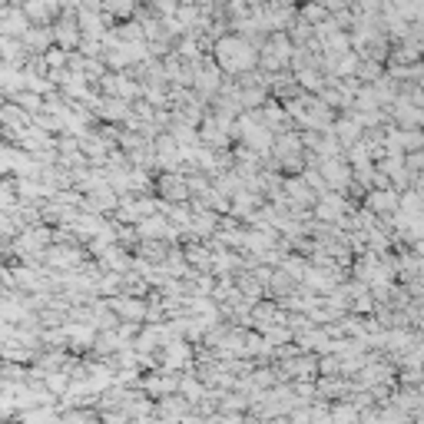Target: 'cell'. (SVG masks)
<instances>
[{
    "label": "cell",
    "instance_id": "cell-1",
    "mask_svg": "<svg viewBox=\"0 0 424 424\" xmlns=\"http://www.w3.org/2000/svg\"><path fill=\"white\" fill-rule=\"evenodd\" d=\"M255 47L246 37H219L216 40V63L226 73H246L255 66Z\"/></svg>",
    "mask_w": 424,
    "mask_h": 424
},
{
    "label": "cell",
    "instance_id": "cell-2",
    "mask_svg": "<svg viewBox=\"0 0 424 424\" xmlns=\"http://www.w3.org/2000/svg\"><path fill=\"white\" fill-rule=\"evenodd\" d=\"M292 50L295 47L285 33H272L269 44L262 47V66H265V70H282V66L292 63Z\"/></svg>",
    "mask_w": 424,
    "mask_h": 424
},
{
    "label": "cell",
    "instance_id": "cell-3",
    "mask_svg": "<svg viewBox=\"0 0 424 424\" xmlns=\"http://www.w3.org/2000/svg\"><path fill=\"white\" fill-rule=\"evenodd\" d=\"M272 150H275V159H279L282 169H292V173L302 169V140H298V136L282 133L279 140H272Z\"/></svg>",
    "mask_w": 424,
    "mask_h": 424
},
{
    "label": "cell",
    "instance_id": "cell-4",
    "mask_svg": "<svg viewBox=\"0 0 424 424\" xmlns=\"http://www.w3.org/2000/svg\"><path fill=\"white\" fill-rule=\"evenodd\" d=\"M318 176L325 179V186H332V189H345V186L351 183V169L345 159H338V156H318Z\"/></svg>",
    "mask_w": 424,
    "mask_h": 424
},
{
    "label": "cell",
    "instance_id": "cell-5",
    "mask_svg": "<svg viewBox=\"0 0 424 424\" xmlns=\"http://www.w3.org/2000/svg\"><path fill=\"white\" fill-rule=\"evenodd\" d=\"M315 216L322 219V222H341V219L349 216V202H345V196L341 193H322V199L315 202Z\"/></svg>",
    "mask_w": 424,
    "mask_h": 424
},
{
    "label": "cell",
    "instance_id": "cell-6",
    "mask_svg": "<svg viewBox=\"0 0 424 424\" xmlns=\"http://www.w3.org/2000/svg\"><path fill=\"white\" fill-rule=\"evenodd\" d=\"M159 196L169 199V202H183L189 196V183H186V176H179L176 169H166L159 176Z\"/></svg>",
    "mask_w": 424,
    "mask_h": 424
},
{
    "label": "cell",
    "instance_id": "cell-7",
    "mask_svg": "<svg viewBox=\"0 0 424 424\" xmlns=\"http://www.w3.org/2000/svg\"><path fill=\"white\" fill-rule=\"evenodd\" d=\"M103 90H107L109 97L133 99L140 93V83H133V80H126V76H120V73H103Z\"/></svg>",
    "mask_w": 424,
    "mask_h": 424
},
{
    "label": "cell",
    "instance_id": "cell-8",
    "mask_svg": "<svg viewBox=\"0 0 424 424\" xmlns=\"http://www.w3.org/2000/svg\"><path fill=\"white\" fill-rule=\"evenodd\" d=\"M189 358H193V351H189V345L186 341H179V338H169L166 341V351H163V365L166 368H186L189 365Z\"/></svg>",
    "mask_w": 424,
    "mask_h": 424
},
{
    "label": "cell",
    "instance_id": "cell-9",
    "mask_svg": "<svg viewBox=\"0 0 424 424\" xmlns=\"http://www.w3.org/2000/svg\"><path fill=\"white\" fill-rule=\"evenodd\" d=\"M398 193L401 189H388V186H378L368 193V209L371 212H394L398 209Z\"/></svg>",
    "mask_w": 424,
    "mask_h": 424
},
{
    "label": "cell",
    "instance_id": "cell-10",
    "mask_svg": "<svg viewBox=\"0 0 424 424\" xmlns=\"http://www.w3.org/2000/svg\"><path fill=\"white\" fill-rule=\"evenodd\" d=\"M23 50H33V54H44L47 47L54 44V30H47V27H27V33L20 37Z\"/></svg>",
    "mask_w": 424,
    "mask_h": 424
},
{
    "label": "cell",
    "instance_id": "cell-11",
    "mask_svg": "<svg viewBox=\"0 0 424 424\" xmlns=\"http://www.w3.org/2000/svg\"><path fill=\"white\" fill-rule=\"evenodd\" d=\"M116 315L130 318V322H143V318H150V308L140 302V298H116V302L109 305Z\"/></svg>",
    "mask_w": 424,
    "mask_h": 424
},
{
    "label": "cell",
    "instance_id": "cell-12",
    "mask_svg": "<svg viewBox=\"0 0 424 424\" xmlns=\"http://www.w3.org/2000/svg\"><path fill=\"white\" fill-rule=\"evenodd\" d=\"M54 40L63 47V50H70V47L80 44V27H76L73 17H66L60 27H54Z\"/></svg>",
    "mask_w": 424,
    "mask_h": 424
},
{
    "label": "cell",
    "instance_id": "cell-13",
    "mask_svg": "<svg viewBox=\"0 0 424 424\" xmlns=\"http://www.w3.org/2000/svg\"><path fill=\"white\" fill-rule=\"evenodd\" d=\"M226 133H229V126L222 120H206V126H202V140L209 143V146H226Z\"/></svg>",
    "mask_w": 424,
    "mask_h": 424
},
{
    "label": "cell",
    "instance_id": "cell-14",
    "mask_svg": "<svg viewBox=\"0 0 424 424\" xmlns=\"http://www.w3.org/2000/svg\"><path fill=\"white\" fill-rule=\"evenodd\" d=\"M66 338L73 341V349H87L90 341L97 338V332L90 328V322H83V325H66Z\"/></svg>",
    "mask_w": 424,
    "mask_h": 424
},
{
    "label": "cell",
    "instance_id": "cell-15",
    "mask_svg": "<svg viewBox=\"0 0 424 424\" xmlns=\"http://www.w3.org/2000/svg\"><path fill=\"white\" fill-rule=\"evenodd\" d=\"M318 361L315 358H289L285 361V371L292 375V378H305V375H315Z\"/></svg>",
    "mask_w": 424,
    "mask_h": 424
},
{
    "label": "cell",
    "instance_id": "cell-16",
    "mask_svg": "<svg viewBox=\"0 0 424 424\" xmlns=\"http://www.w3.org/2000/svg\"><path fill=\"white\" fill-rule=\"evenodd\" d=\"M285 193H289V199H295V202H312V199H315V193L308 189L305 179H289V183H285Z\"/></svg>",
    "mask_w": 424,
    "mask_h": 424
},
{
    "label": "cell",
    "instance_id": "cell-17",
    "mask_svg": "<svg viewBox=\"0 0 424 424\" xmlns=\"http://www.w3.org/2000/svg\"><path fill=\"white\" fill-rule=\"evenodd\" d=\"M298 83L308 93H322V73H315L312 66H298Z\"/></svg>",
    "mask_w": 424,
    "mask_h": 424
},
{
    "label": "cell",
    "instance_id": "cell-18",
    "mask_svg": "<svg viewBox=\"0 0 424 424\" xmlns=\"http://www.w3.org/2000/svg\"><path fill=\"white\" fill-rule=\"evenodd\" d=\"M66 54H70V50L50 44L44 50V56H40V60H44V66H50V70H63V66H66Z\"/></svg>",
    "mask_w": 424,
    "mask_h": 424
},
{
    "label": "cell",
    "instance_id": "cell-19",
    "mask_svg": "<svg viewBox=\"0 0 424 424\" xmlns=\"http://www.w3.org/2000/svg\"><path fill=\"white\" fill-rule=\"evenodd\" d=\"M47 259H50V265L70 269V265H76V262H80V252H73V249H54V252H47Z\"/></svg>",
    "mask_w": 424,
    "mask_h": 424
},
{
    "label": "cell",
    "instance_id": "cell-20",
    "mask_svg": "<svg viewBox=\"0 0 424 424\" xmlns=\"http://www.w3.org/2000/svg\"><path fill=\"white\" fill-rule=\"evenodd\" d=\"M189 229H193V232H199V236H209V232L216 229V216L202 209L199 216H193V219H189Z\"/></svg>",
    "mask_w": 424,
    "mask_h": 424
},
{
    "label": "cell",
    "instance_id": "cell-21",
    "mask_svg": "<svg viewBox=\"0 0 424 424\" xmlns=\"http://www.w3.org/2000/svg\"><path fill=\"white\" fill-rule=\"evenodd\" d=\"M176 384H179L176 378H156V375H152V378H146V392L150 394H173Z\"/></svg>",
    "mask_w": 424,
    "mask_h": 424
},
{
    "label": "cell",
    "instance_id": "cell-22",
    "mask_svg": "<svg viewBox=\"0 0 424 424\" xmlns=\"http://www.w3.org/2000/svg\"><path fill=\"white\" fill-rule=\"evenodd\" d=\"M17 103H20V109H27V113H37V109L44 107V99H40V93H17Z\"/></svg>",
    "mask_w": 424,
    "mask_h": 424
},
{
    "label": "cell",
    "instance_id": "cell-23",
    "mask_svg": "<svg viewBox=\"0 0 424 424\" xmlns=\"http://www.w3.org/2000/svg\"><path fill=\"white\" fill-rule=\"evenodd\" d=\"M66 381H70L66 371H54V375H47V392H54V394L66 392Z\"/></svg>",
    "mask_w": 424,
    "mask_h": 424
},
{
    "label": "cell",
    "instance_id": "cell-24",
    "mask_svg": "<svg viewBox=\"0 0 424 424\" xmlns=\"http://www.w3.org/2000/svg\"><path fill=\"white\" fill-rule=\"evenodd\" d=\"M302 20L315 27L318 20H325V7H318V4H308V7H305V17H302Z\"/></svg>",
    "mask_w": 424,
    "mask_h": 424
},
{
    "label": "cell",
    "instance_id": "cell-25",
    "mask_svg": "<svg viewBox=\"0 0 424 424\" xmlns=\"http://www.w3.org/2000/svg\"><path fill=\"white\" fill-rule=\"evenodd\" d=\"M176 7H179L176 0H152V11H156V13H163V20H166V17H173Z\"/></svg>",
    "mask_w": 424,
    "mask_h": 424
},
{
    "label": "cell",
    "instance_id": "cell-26",
    "mask_svg": "<svg viewBox=\"0 0 424 424\" xmlns=\"http://www.w3.org/2000/svg\"><path fill=\"white\" fill-rule=\"evenodd\" d=\"M332 418H338V421L345 418V421H349V418H358V411H355V408H345V404H338L335 411H332Z\"/></svg>",
    "mask_w": 424,
    "mask_h": 424
},
{
    "label": "cell",
    "instance_id": "cell-27",
    "mask_svg": "<svg viewBox=\"0 0 424 424\" xmlns=\"http://www.w3.org/2000/svg\"><path fill=\"white\" fill-rule=\"evenodd\" d=\"M126 4H130V7H133V4H140V0H126Z\"/></svg>",
    "mask_w": 424,
    "mask_h": 424
},
{
    "label": "cell",
    "instance_id": "cell-28",
    "mask_svg": "<svg viewBox=\"0 0 424 424\" xmlns=\"http://www.w3.org/2000/svg\"><path fill=\"white\" fill-rule=\"evenodd\" d=\"M0 133H4V123H0Z\"/></svg>",
    "mask_w": 424,
    "mask_h": 424
}]
</instances>
